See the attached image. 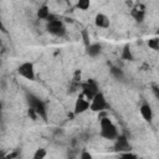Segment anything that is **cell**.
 Returning a JSON list of instances; mask_svg holds the SVG:
<instances>
[{"label":"cell","instance_id":"21","mask_svg":"<svg viewBox=\"0 0 159 159\" xmlns=\"http://www.w3.org/2000/svg\"><path fill=\"white\" fill-rule=\"evenodd\" d=\"M91 157H92V155H91L89 153H87V152H83V153L81 154V158H83V159H86V158H87V159H91Z\"/></svg>","mask_w":159,"mask_h":159},{"label":"cell","instance_id":"6","mask_svg":"<svg viewBox=\"0 0 159 159\" xmlns=\"http://www.w3.org/2000/svg\"><path fill=\"white\" fill-rule=\"evenodd\" d=\"M89 107H91V101L86 98L83 94H80L75 103V114H81L87 109H89Z\"/></svg>","mask_w":159,"mask_h":159},{"label":"cell","instance_id":"5","mask_svg":"<svg viewBox=\"0 0 159 159\" xmlns=\"http://www.w3.org/2000/svg\"><path fill=\"white\" fill-rule=\"evenodd\" d=\"M108 107V103H107V99L104 97V94L102 92H98L91 101V107L89 109L94 111V112H102L104 111L106 108Z\"/></svg>","mask_w":159,"mask_h":159},{"label":"cell","instance_id":"17","mask_svg":"<svg viewBox=\"0 0 159 159\" xmlns=\"http://www.w3.org/2000/svg\"><path fill=\"white\" fill-rule=\"evenodd\" d=\"M148 46L153 50H158L159 48V39H150L148 41Z\"/></svg>","mask_w":159,"mask_h":159},{"label":"cell","instance_id":"9","mask_svg":"<svg viewBox=\"0 0 159 159\" xmlns=\"http://www.w3.org/2000/svg\"><path fill=\"white\" fill-rule=\"evenodd\" d=\"M130 15H132V17H133L135 21L142 22V21L144 20V16H145V7H144V5L139 4V5L134 6V7L132 9V11H130Z\"/></svg>","mask_w":159,"mask_h":159},{"label":"cell","instance_id":"4","mask_svg":"<svg viewBox=\"0 0 159 159\" xmlns=\"http://www.w3.org/2000/svg\"><path fill=\"white\" fill-rule=\"evenodd\" d=\"M17 73H19L21 77H24V78H26V80H29V81H34V80H35V68H34V63H32V62H29V61L22 62V63L17 67Z\"/></svg>","mask_w":159,"mask_h":159},{"label":"cell","instance_id":"1","mask_svg":"<svg viewBox=\"0 0 159 159\" xmlns=\"http://www.w3.org/2000/svg\"><path fill=\"white\" fill-rule=\"evenodd\" d=\"M101 135L106 139H116L119 134L117 130V127L114 125V123L108 118V117H103L101 118Z\"/></svg>","mask_w":159,"mask_h":159},{"label":"cell","instance_id":"2","mask_svg":"<svg viewBox=\"0 0 159 159\" xmlns=\"http://www.w3.org/2000/svg\"><path fill=\"white\" fill-rule=\"evenodd\" d=\"M47 31L55 36H63L66 32V27L63 22L58 19H53L52 16L47 20Z\"/></svg>","mask_w":159,"mask_h":159},{"label":"cell","instance_id":"19","mask_svg":"<svg viewBox=\"0 0 159 159\" xmlns=\"http://www.w3.org/2000/svg\"><path fill=\"white\" fill-rule=\"evenodd\" d=\"M82 37H83V42H84V45H86V47L91 43L89 42V36H88V34H87V31L84 30V31H82Z\"/></svg>","mask_w":159,"mask_h":159},{"label":"cell","instance_id":"10","mask_svg":"<svg viewBox=\"0 0 159 159\" xmlns=\"http://www.w3.org/2000/svg\"><path fill=\"white\" fill-rule=\"evenodd\" d=\"M139 112H140V116L143 117L144 120L150 122L153 119V109H152L149 103H143L139 108Z\"/></svg>","mask_w":159,"mask_h":159},{"label":"cell","instance_id":"14","mask_svg":"<svg viewBox=\"0 0 159 159\" xmlns=\"http://www.w3.org/2000/svg\"><path fill=\"white\" fill-rule=\"evenodd\" d=\"M122 58L123 60H127V61H132L133 60V55H132V51L129 48V46H124L123 51H122Z\"/></svg>","mask_w":159,"mask_h":159},{"label":"cell","instance_id":"20","mask_svg":"<svg viewBox=\"0 0 159 159\" xmlns=\"http://www.w3.org/2000/svg\"><path fill=\"white\" fill-rule=\"evenodd\" d=\"M73 81H75V82H78V81H81V71H76V73H75V77H73Z\"/></svg>","mask_w":159,"mask_h":159},{"label":"cell","instance_id":"18","mask_svg":"<svg viewBox=\"0 0 159 159\" xmlns=\"http://www.w3.org/2000/svg\"><path fill=\"white\" fill-rule=\"evenodd\" d=\"M45 157H46V150L45 149H37L35 152V154H34V158L35 159H42Z\"/></svg>","mask_w":159,"mask_h":159},{"label":"cell","instance_id":"8","mask_svg":"<svg viewBox=\"0 0 159 159\" xmlns=\"http://www.w3.org/2000/svg\"><path fill=\"white\" fill-rule=\"evenodd\" d=\"M30 98L31 99H29V102H30L31 108L35 109L37 116H40L42 118H46V107H45V104L39 98H35V97H30Z\"/></svg>","mask_w":159,"mask_h":159},{"label":"cell","instance_id":"11","mask_svg":"<svg viewBox=\"0 0 159 159\" xmlns=\"http://www.w3.org/2000/svg\"><path fill=\"white\" fill-rule=\"evenodd\" d=\"M94 24L97 27H101V29H107L109 27V19L104 15V14H97L96 17H94Z\"/></svg>","mask_w":159,"mask_h":159},{"label":"cell","instance_id":"16","mask_svg":"<svg viewBox=\"0 0 159 159\" xmlns=\"http://www.w3.org/2000/svg\"><path fill=\"white\" fill-rule=\"evenodd\" d=\"M111 72H112V75H113L116 78H118V80L123 78V71H122L120 68H118V67H112Z\"/></svg>","mask_w":159,"mask_h":159},{"label":"cell","instance_id":"15","mask_svg":"<svg viewBox=\"0 0 159 159\" xmlns=\"http://www.w3.org/2000/svg\"><path fill=\"white\" fill-rule=\"evenodd\" d=\"M91 5V0H77V4L76 6L81 10H87Z\"/></svg>","mask_w":159,"mask_h":159},{"label":"cell","instance_id":"3","mask_svg":"<svg viewBox=\"0 0 159 159\" xmlns=\"http://www.w3.org/2000/svg\"><path fill=\"white\" fill-rule=\"evenodd\" d=\"M81 87H82V94H83L86 98H88L89 101H92V98L99 92L98 84H97V82L93 81V80H87L86 82H83V83L81 84Z\"/></svg>","mask_w":159,"mask_h":159},{"label":"cell","instance_id":"13","mask_svg":"<svg viewBox=\"0 0 159 159\" xmlns=\"http://www.w3.org/2000/svg\"><path fill=\"white\" fill-rule=\"evenodd\" d=\"M37 16L41 19V20H48L50 17H51V15H50V10H48V7L46 6V5H43V6H41L39 10H37Z\"/></svg>","mask_w":159,"mask_h":159},{"label":"cell","instance_id":"7","mask_svg":"<svg viewBox=\"0 0 159 159\" xmlns=\"http://www.w3.org/2000/svg\"><path fill=\"white\" fill-rule=\"evenodd\" d=\"M114 150L119 152V153H124V152H129L130 149V144L129 140L124 137V135H118L116 138V144H114Z\"/></svg>","mask_w":159,"mask_h":159},{"label":"cell","instance_id":"12","mask_svg":"<svg viewBox=\"0 0 159 159\" xmlns=\"http://www.w3.org/2000/svg\"><path fill=\"white\" fill-rule=\"evenodd\" d=\"M101 50H102V46L99 43H89L87 47H86V51H87V55L91 56V57H96L101 53Z\"/></svg>","mask_w":159,"mask_h":159}]
</instances>
